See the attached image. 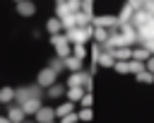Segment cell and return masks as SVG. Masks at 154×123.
<instances>
[{"label": "cell", "mask_w": 154, "mask_h": 123, "mask_svg": "<svg viewBox=\"0 0 154 123\" xmlns=\"http://www.w3.org/2000/svg\"><path fill=\"white\" fill-rule=\"evenodd\" d=\"M154 22V17L142 7V10H135V14H132V19H130V24L135 27V29H140V27H147V24H152Z\"/></svg>", "instance_id": "1"}, {"label": "cell", "mask_w": 154, "mask_h": 123, "mask_svg": "<svg viewBox=\"0 0 154 123\" xmlns=\"http://www.w3.org/2000/svg\"><path fill=\"white\" fill-rule=\"evenodd\" d=\"M111 55H113L116 60H125V63H128V60L132 58V48H130V46H123V48H116V51H111Z\"/></svg>", "instance_id": "2"}, {"label": "cell", "mask_w": 154, "mask_h": 123, "mask_svg": "<svg viewBox=\"0 0 154 123\" xmlns=\"http://www.w3.org/2000/svg\"><path fill=\"white\" fill-rule=\"evenodd\" d=\"M132 14H135V7L128 2V5H123V10H120V14H118V22L120 24H128L130 19H132Z\"/></svg>", "instance_id": "3"}, {"label": "cell", "mask_w": 154, "mask_h": 123, "mask_svg": "<svg viewBox=\"0 0 154 123\" xmlns=\"http://www.w3.org/2000/svg\"><path fill=\"white\" fill-rule=\"evenodd\" d=\"M149 51L144 48V46H140V48H132V60H140V63H147L149 60Z\"/></svg>", "instance_id": "4"}, {"label": "cell", "mask_w": 154, "mask_h": 123, "mask_svg": "<svg viewBox=\"0 0 154 123\" xmlns=\"http://www.w3.org/2000/svg\"><path fill=\"white\" fill-rule=\"evenodd\" d=\"M108 34H111V31H106L103 27H94V39H96L99 46H103V43L108 41Z\"/></svg>", "instance_id": "5"}, {"label": "cell", "mask_w": 154, "mask_h": 123, "mask_svg": "<svg viewBox=\"0 0 154 123\" xmlns=\"http://www.w3.org/2000/svg\"><path fill=\"white\" fill-rule=\"evenodd\" d=\"M63 65H67L72 72H79V70H82V60H79V58H75V55H67V58L63 60Z\"/></svg>", "instance_id": "6"}, {"label": "cell", "mask_w": 154, "mask_h": 123, "mask_svg": "<svg viewBox=\"0 0 154 123\" xmlns=\"http://www.w3.org/2000/svg\"><path fill=\"white\" fill-rule=\"evenodd\" d=\"M72 109H75V104H72V101H65L63 106H58V109H53V111H55V116H60V118H63V116L72 113Z\"/></svg>", "instance_id": "7"}, {"label": "cell", "mask_w": 154, "mask_h": 123, "mask_svg": "<svg viewBox=\"0 0 154 123\" xmlns=\"http://www.w3.org/2000/svg\"><path fill=\"white\" fill-rule=\"evenodd\" d=\"M135 80H137V82H144V84H154V75H152V72H147V70L137 72V75H135Z\"/></svg>", "instance_id": "8"}, {"label": "cell", "mask_w": 154, "mask_h": 123, "mask_svg": "<svg viewBox=\"0 0 154 123\" xmlns=\"http://www.w3.org/2000/svg\"><path fill=\"white\" fill-rule=\"evenodd\" d=\"M142 70H144V63H140V60H132V58L128 60V72H135V75H137V72H142Z\"/></svg>", "instance_id": "9"}, {"label": "cell", "mask_w": 154, "mask_h": 123, "mask_svg": "<svg viewBox=\"0 0 154 123\" xmlns=\"http://www.w3.org/2000/svg\"><path fill=\"white\" fill-rule=\"evenodd\" d=\"M46 27H48V31H51V34H55V31H60V29H63V22H60L58 17H53V19H48V24H46Z\"/></svg>", "instance_id": "10"}, {"label": "cell", "mask_w": 154, "mask_h": 123, "mask_svg": "<svg viewBox=\"0 0 154 123\" xmlns=\"http://www.w3.org/2000/svg\"><path fill=\"white\" fill-rule=\"evenodd\" d=\"M72 55L82 60V58L87 55V48H84V43H72Z\"/></svg>", "instance_id": "11"}, {"label": "cell", "mask_w": 154, "mask_h": 123, "mask_svg": "<svg viewBox=\"0 0 154 123\" xmlns=\"http://www.w3.org/2000/svg\"><path fill=\"white\" fill-rule=\"evenodd\" d=\"M67 96H70L72 101H79V99L84 96V92H82V87H70V92H67Z\"/></svg>", "instance_id": "12"}, {"label": "cell", "mask_w": 154, "mask_h": 123, "mask_svg": "<svg viewBox=\"0 0 154 123\" xmlns=\"http://www.w3.org/2000/svg\"><path fill=\"white\" fill-rule=\"evenodd\" d=\"M19 12L22 14H34V5L31 2H19Z\"/></svg>", "instance_id": "13"}, {"label": "cell", "mask_w": 154, "mask_h": 123, "mask_svg": "<svg viewBox=\"0 0 154 123\" xmlns=\"http://www.w3.org/2000/svg\"><path fill=\"white\" fill-rule=\"evenodd\" d=\"M113 68H116V72H120V75H125V72H128V63H125V60H116V65H113Z\"/></svg>", "instance_id": "14"}, {"label": "cell", "mask_w": 154, "mask_h": 123, "mask_svg": "<svg viewBox=\"0 0 154 123\" xmlns=\"http://www.w3.org/2000/svg\"><path fill=\"white\" fill-rule=\"evenodd\" d=\"M91 101H94V99H91V94H89V92H87V94H84V96L79 99V104H82L84 109H89V106H91Z\"/></svg>", "instance_id": "15"}, {"label": "cell", "mask_w": 154, "mask_h": 123, "mask_svg": "<svg viewBox=\"0 0 154 123\" xmlns=\"http://www.w3.org/2000/svg\"><path fill=\"white\" fill-rule=\"evenodd\" d=\"M77 118H79V121H91V111H89V109H84V111H79V113H77Z\"/></svg>", "instance_id": "16"}, {"label": "cell", "mask_w": 154, "mask_h": 123, "mask_svg": "<svg viewBox=\"0 0 154 123\" xmlns=\"http://www.w3.org/2000/svg\"><path fill=\"white\" fill-rule=\"evenodd\" d=\"M144 48H147V51H149V53L154 55V39H149V41H144Z\"/></svg>", "instance_id": "17"}, {"label": "cell", "mask_w": 154, "mask_h": 123, "mask_svg": "<svg viewBox=\"0 0 154 123\" xmlns=\"http://www.w3.org/2000/svg\"><path fill=\"white\" fill-rule=\"evenodd\" d=\"M144 68H147V70L154 75V55H149V60H147V65H144Z\"/></svg>", "instance_id": "18"}, {"label": "cell", "mask_w": 154, "mask_h": 123, "mask_svg": "<svg viewBox=\"0 0 154 123\" xmlns=\"http://www.w3.org/2000/svg\"><path fill=\"white\" fill-rule=\"evenodd\" d=\"M63 94V87H51V96H60Z\"/></svg>", "instance_id": "19"}, {"label": "cell", "mask_w": 154, "mask_h": 123, "mask_svg": "<svg viewBox=\"0 0 154 123\" xmlns=\"http://www.w3.org/2000/svg\"><path fill=\"white\" fill-rule=\"evenodd\" d=\"M51 123H53V121H51Z\"/></svg>", "instance_id": "20"}]
</instances>
